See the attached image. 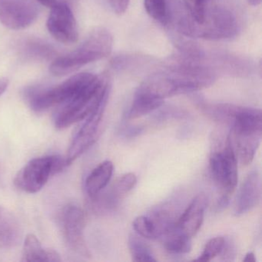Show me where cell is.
<instances>
[{"mask_svg":"<svg viewBox=\"0 0 262 262\" xmlns=\"http://www.w3.org/2000/svg\"><path fill=\"white\" fill-rule=\"evenodd\" d=\"M215 80L210 69L196 63H179L148 76L136 93L158 100L208 88Z\"/></svg>","mask_w":262,"mask_h":262,"instance_id":"cell-1","label":"cell"},{"mask_svg":"<svg viewBox=\"0 0 262 262\" xmlns=\"http://www.w3.org/2000/svg\"><path fill=\"white\" fill-rule=\"evenodd\" d=\"M110 79L103 73L93 79L68 102L59 105L54 115V123L59 129L67 128L86 118L96 107L108 102Z\"/></svg>","mask_w":262,"mask_h":262,"instance_id":"cell-2","label":"cell"},{"mask_svg":"<svg viewBox=\"0 0 262 262\" xmlns=\"http://www.w3.org/2000/svg\"><path fill=\"white\" fill-rule=\"evenodd\" d=\"M113 47L111 33L103 27H98L74 51L56 59L50 67V71L58 76L74 73L87 64L110 56Z\"/></svg>","mask_w":262,"mask_h":262,"instance_id":"cell-3","label":"cell"},{"mask_svg":"<svg viewBox=\"0 0 262 262\" xmlns=\"http://www.w3.org/2000/svg\"><path fill=\"white\" fill-rule=\"evenodd\" d=\"M178 30L187 37L219 40L233 37L237 33V24L229 10L214 7L208 9L202 24H194L186 16H181L178 21Z\"/></svg>","mask_w":262,"mask_h":262,"instance_id":"cell-4","label":"cell"},{"mask_svg":"<svg viewBox=\"0 0 262 262\" xmlns=\"http://www.w3.org/2000/svg\"><path fill=\"white\" fill-rule=\"evenodd\" d=\"M94 76L95 74L92 73H79L51 88H30L26 91V98L33 111L43 113L68 102Z\"/></svg>","mask_w":262,"mask_h":262,"instance_id":"cell-5","label":"cell"},{"mask_svg":"<svg viewBox=\"0 0 262 262\" xmlns=\"http://www.w3.org/2000/svg\"><path fill=\"white\" fill-rule=\"evenodd\" d=\"M69 165L66 158L47 156L32 159L19 170L14 179L15 185L25 192L40 191L52 176L61 172Z\"/></svg>","mask_w":262,"mask_h":262,"instance_id":"cell-6","label":"cell"},{"mask_svg":"<svg viewBox=\"0 0 262 262\" xmlns=\"http://www.w3.org/2000/svg\"><path fill=\"white\" fill-rule=\"evenodd\" d=\"M210 171L214 182L223 194H232L237 184V159L233 147L231 135L225 148L214 151L210 157Z\"/></svg>","mask_w":262,"mask_h":262,"instance_id":"cell-7","label":"cell"},{"mask_svg":"<svg viewBox=\"0 0 262 262\" xmlns=\"http://www.w3.org/2000/svg\"><path fill=\"white\" fill-rule=\"evenodd\" d=\"M179 217L172 205L165 203L136 217L133 228L145 238H161L176 226Z\"/></svg>","mask_w":262,"mask_h":262,"instance_id":"cell-8","label":"cell"},{"mask_svg":"<svg viewBox=\"0 0 262 262\" xmlns=\"http://www.w3.org/2000/svg\"><path fill=\"white\" fill-rule=\"evenodd\" d=\"M61 228L70 251L82 257H90V251L84 239L85 216L83 210L74 204L67 205L60 216Z\"/></svg>","mask_w":262,"mask_h":262,"instance_id":"cell-9","label":"cell"},{"mask_svg":"<svg viewBox=\"0 0 262 262\" xmlns=\"http://www.w3.org/2000/svg\"><path fill=\"white\" fill-rule=\"evenodd\" d=\"M39 8L33 0H0V22L7 28L19 30L37 19Z\"/></svg>","mask_w":262,"mask_h":262,"instance_id":"cell-10","label":"cell"},{"mask_svg":"<svg viewBox=\"0 0 262 262\" xmlns=\"http://www.w3.org/2000/svg\"><path fill=\"white\" fill-rule=\"evenodd\" d=\"M106 105L107 102L101 104L83 119L85 121L73 138L66 158L69 165L82 156L96 142Z\"/></svg>","mask_w":262,"mask_h":262,"instance_id":"cell-11","label":"cell"},{"mask_svg":"<svg viewBox=\"0 0 262 262\" xmlns=\"http://www.w3.org/2000/svg\"><path fill=\"white\" fill-rule=\"evenodd\" d=\"M47 27L52 36L61 43H74L79 38L76 18L64 3H58L52 7Z\"/></svg>","mask_w":262,"mask_h":262,"instance_id":"cell-12","label":"cell"},{"mask_svg":"<svg viewBox=\"0 0 262 262\" xmlns=\"http://www.w3.org/2000/svg\"><path fill=\"white\" fill-rule=\"evenodd\" d=\"M207 204L208 199L206 195L203 193L198 194L182 214L179 215L176 222V229L192 238L203 223Z\"/></svg>","mask_w":262,"mask_h":262,"instance_id":"cell-13","label":"cell"},{"mask_svg":"<svg viewBox=\"0 0 262 262\" xmlns=\"http://www.w3.org/2000/svg\"><path fill=\"white\" fill-rule=\"evenodd\" d=\"M260 173L257 170H254L248 174L240 187L234 205V214L240 216L251 211L260 202Z\"/></svg>","mask_w":262,"mask_h":262,"instance_id":"cell-14","label":"cell"},{"mask_svg":"<svg viewBox=\"0 0 262 262\" xmlns=\"http://www.w3.org/2000/svg\"><path fill=\"white\" fill-rule=\"evenodd\" d=\"M232 143L234 145L237 159L244 165H248L252 162L256 151L260 145L262 131L259 130H241L232 131Z\"/></svg>","mask_w":262,"mask_h":262,"instance_id":"cell-15","label":"cell"},{"mask_svg":"<svg viewBox=\"0 0 262 262\" xmlns=\"http://www.w3.org/2000/svg\"><path fill=\"white\" fill-rule=\"evenodd\" d=\"M22 237V227L16 216L0 206V248H14Z\"/></svg>","mask_w":262,"mask_h":262,"instance_id":"cell-16","label":"cell"},{"mask_svg":"<svg viewBox=\"0 0 262 262\" xmlns=\"http://www.w3.org/2000/svg\"><path fill=\"white\" fill-rule=\"evenodd\" d=\"M22 261H60L59 254L53 249H46L38 237L29 234L24 241Z\"/></svg>","mask_w":262,"mask_h":262,"instance_id":"cell-17","label":"cell"},{"mask_svg":"<svg viewBox=\"0 0 262 262\" xmlns=\"http://www.w3.org/2000/svg\"><path fill=\"white\" fill-rule=\"evenodd\" d=\"M114 165L111 161H104L91 171L85 182V189L89 197L99 194L106 188L111 180Z\"/></svg>","mask_w":262,"mask_h":262,"instance_id":"cell-18","label":"cell"},{"mask_svg":"<svg viewBox=\"0 0 262 262\" xmlns=\"http://www.w3.org/2000/svg\"><path fill=\"white\" fill-rule=\"evenodd\" d=\"M163 103L164 101L158 100L136 93L133 102L125 114V118L128 120L139 119L160 108Z\"/></svg>","mask_w":262,"mask_h":262,"instance_id":"cell-19","label":"cell"},{"mask_svg":"<svg viewBox=\"0 0 262 262\" xmlns=\"http://www.w3.org/2000/svg\"><path fill=\"white\" fill-rule=\"evenodd\" d=\"M164 248L167 251L174 254H183L191 250V238L181 233L176 226L161 237Z\"/></svg>","mask_w":262,"mask_h":262,"instance_id":"cell-20","label":"cell"},{"mask_svg":"<svg viewBox=\"0 0 262 262\" xmlns=\"http://www.w3.org/2000/svg\"><path fill=\"white\" fill-rule=\"evenodd\" d=\"M128 248L134 261H156L152 251L139 234H131L128 237Z\"/></svg>","mask_w":262,"mask_h":262,"instance_id":"cell-21","label":"cell"},{"mask_svg":"<svg viewBox=\"0 0 262 262\" xmlns=\"http://www.w3.org/2000/svg\"><path fill=\"white\" fill-rule=\"evenodd\" d=\"M144 7L147 13L154 20L162 25L168 24L169 11L167 0H144Z\"/></svg>","mask_w":262,"mask_h":262,"instance_id":"cell-22","label":"cell"},{"mask_svg":"<svg viewBox=\"0 0 262 262\" xmlns=\"http://www.w3.org/2000/svg\"><path fill=\"white\" fill-rule=\"evenodd\" d=\"M210 0H183L188 19L194 24H202L208 13Z\"/></svg>","mask_w":262,"mask_h":262,"instance_id":"cell-23","label":"cell"},{"mask_svg":"<svg viewBox=\"0 0 262 262\" xmlns=\"http://www.w3.org/2000/svg\"><path fill=\"white\" fill-rule=\"evenodd\" d=\"M24 51L29 56L41 59H49L55 54V50L51 46L40 40H30L26 42Z\"/></svg>","mask_w":262,"mask_h":262,"instance_id":"cell-24","label":"cell"},{"mask_svg":"<svg viewBox=\"0 0 262 262\" xmlns=\"http://www.w3.org/2000/svg\"><path fill=\"white\" fill-rule=\"evenodd\" d=\"M137 183V178L133 173H126L118 178L110 188L116 196L122 199L134 188Z\"/></svg>","mask_w":262,"mask_h":262,"instance_id":"cell-25","label":"cell"},{"mask_svg":"<svg viewBox=\"0 0 262 262\" xmlns=\"http://www.w3.org/2000/svg\"><path fill=\"white\" fill-rule=\"evenodd\" d=\"M225 243V237H215L210 239L201 255L196 259L199 261H210L220 254Z\"/></svg>","mask_w":262,"mask_h":262,"instance_id":"cell-26","label":"cell"},{"mask_svg":"<svg viewBox=\"0 0 262 262\" xmlns=\"http://www.w3.org/2000/svg\"><path fill=\"white\" fill-rule=\"evenodd\" d=\"M235 247L232 241L225 238V243L219 255L222 256L224 260H233L235 255Z\"/></svg>","mask_w":262,"mask_h":262,"instance_id":"cell-27","label":"cell"},{"mask_svg":"<svg viewBox=\"0 0 262 262\" xmlns=\"http://www.w3.org/2000/svg\"><path fill=\"white\" fill-rule=\"evenodd\" d=\"M108 2L116 14L122 15L126 12L130 0H108Z\"/></svg>","mask_w":262,"mask_h":262,"instance_id":"cell-28","label":"cell"},{"mask_svg":"<svg viewBox=\"0 0 262 262\" xmlns=\"http://www.w3.org/2000/svg\"><path fill=\"white\" fill-rule=\"evenodd\" d=\"M143 131V128L141 126H132L129 128H125L122 132V134L125 136V137H134V136H138V135L142 133Z\"/></svg>","mask_w":262,"mask_h":262,"instance_id":"cell-29","label":"cell"},{"mask_svg":"<svg viewBox=\"0 0 262 262\" xmlns=\"http://www.w3.org/2000/svg\"><path fill=\"white\" fill-rule=\"evenodd\" d=\"M230 202V196L227 195V194H223L221 196L219 200L217 201V208L220 211V210L224 209L228 206V204Z\"/></svg>","mask_w":262,"mask_h":262,"instance_id":"cell-30","label":"cell"},{"mask_svg":"<svg viewBox=\"0 0 262 262\" xmlns=\"http://www.w3.org/2000/svg\"><path fill=\"white\" fill-rule=\"evenodd\" d=\"M8 85V79H5V78H0V96L7 90Z\"/></svg>","mask_w":262,"mask_h":262,"instance_id":"cell-31","label":"cell"},{"mask_svg":"<svg viewBox=\"0 0 262 262\" xmlns=\"http://www.w3.org/2000/svg\"><path fill=\"white\" fill-rule=\"evenodd\" d=\"M36 1H38V2L42 4V5L50 7V8H52L53 6L58 4L57 0H36Z\"/></svg>","mask_w":262,"mask_h":262,"instance_id":"cell-32","label":"cell"},{"mask_svg":"<svg viewBox=\"0 0 262 262\" xmlns=\"http://www.w3.org/2000/svg\"><path fill=\"white\" fill-rule=\"evenodd\" d=\"M243 260L245 262H255L256 258L254 253L248 252V254L245 255V258L243 259Z\"/></svg>","mask_w":262,"mask_h":262,"instance_id":"cell-33","label":"cell"},{"mask_svg":"<svg viewBox=\"0 0 262 262\" xmlns=\"http://www.w3.org/2000/svg\"><path fill=\"white\" fill-rule=\"evenodd\" d=\"M248 2L249 5L252 6V7H257L260 5L261 0H248Z\"/></svg>","mask_w":262,"mask_h":262,"instance_id":"cell-34","label":"cell"}]
</instances>
